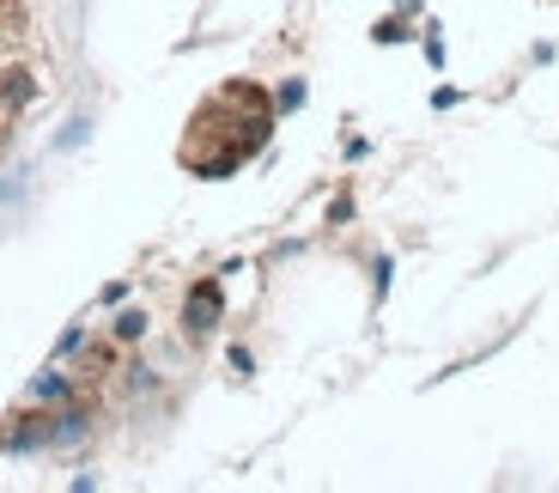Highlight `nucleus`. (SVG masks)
<instances>
[{
  "label": "nucleus",
  "instance_id": "20e7f679",
  "mask_svg": "<svg viewBox=\"0 0 559 493\" xmlns=\"http://www.w3.org/2000/svg\"><path fill=\"white\" fill-rule=\"evenodd\" d=\"M0 13H7V0H0Z\"/></svg>",
  "mask_w": 559,
  "mask_h": 493
},
{
  "label": "nucleus",
  "instance_id": "f257e3e1",
  "mask_svg": "<svg viewBox=\"0 0 559 493\" xmlns=\"http://www.w3.org/2000/svg\"><path fill=\"white\" fill-rule=\"evenodd\" d=\"M37 92L43 85H37V73H31L25 61H0V116H19Z\"/></svg>",
  "mask_w": 559,
  "mask_h": 493
},
{
  "label": "nucleus",
  "instance_id": "7ed1b4c3",
  "mask_svg": "<svg viewBox=\"0 0 559 493\" xmlns=\"http://www.w3.org/2000/svg\"><path fill=\"white\" fill-rule=\"evenodd\" d=\"M116 336H122V341H140V336H146V317H140V310H128L122 324H116Z\"/></svg>",
  "mask_w": 559,
  "mask_h": 493
},
{
  "label": "nucleus",
  "instance_id": "39448f33",
  "mask_svg": "<svg viewBox=\"0 0 559 493\" xmlns=\"http://www.w3.org/2000/svg\"><path fill=\"white\" fill-rule=\"evenodd\" d=\"M0 61H7V49H0Z\"/></svg>",
  "mask_w": 559,
  "mask_h": 493
},
{
  "label": "nucleus",
  "instance_id": "f03ea898",
  "mask_svg": "<svg viewBox=\"0 0 559 493\" xmlns=\"http://www.w3.org/2000/svg\"><path fill=\"white\" fill-rule=\"evenodd\" d=\"M31 390H37V396H49V402H61V396H68V378H61V372H49V378H37Z\"/></svg>",
  "mask_w": 559,
  "mask_h": 493
}]
</instances>
